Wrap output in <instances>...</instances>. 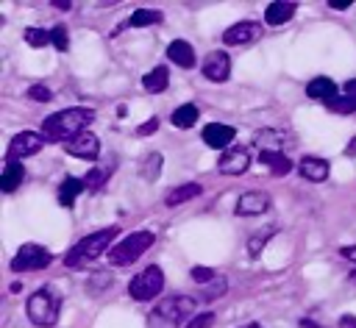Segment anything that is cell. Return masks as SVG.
I'll return each mask as SVG.
<instances>
[{"mask_svg":"<svg viewBox=\"0 0 356 328\" xmlns=\"http://www.w3.org/2000/svg\"><path fill=\"white\" fill-rule=\"evenodd\" d=\"M95 122V111L86 106H72L64 111H56L50 117L42 120V136L44 142H70L78 133H83L89 125Z\"/></svg>","mask_w":356,"mask_h":328,"instance_id":"6da1fadb","label":"cell"},{"mask_svg":"<svg viewBox=\"0 0 356 328\" xmlns=\"http://www.w3.org/2000/svg\"><path fill=\"white\" fill-rule=\"evenodd\" d=\"M117 233H120V228L111 225V228H100V231H95V233L81 236V239L72 245V250L64 256V264H67L70 270H86V267H89L95 259H100L103 253L108 256V250L114 247Z\"/></svg>","mask_w":356,"mask_h":328,"instance_id":"7a4b0ae2","label":"cell"},{"mask_svg":"<svg viewBox=\"0 0 356 328\" xmlns=\"http://www.w3.org/2000/svg\"><path fill=\"white\" fill-rule=\"evenodd\" d=\"M25 314H28V320H31L33 325H39V328H53V325L58 322V314H61V292H58L53 284L39 286V289L28 297Z\"/></svg>","mask_w":356,"mask_h":328,"instance_id":"3957f363","label":"cell"},{"mask_svg":"<svg viewBox=\"0 0 356 328\" xmlns=\"http://www.w3.org/2000/svg\"><path fill=\"white\" fill-rule=\"evenodd\" d=\"M156 242L153 231H134L128 236H122L111 250H108V261L114 267H125V264H134L139 256H145L150 250V245Z\"/></svg>","mask_w":356,"mask_h":328,"instance_id":"277c9868","label":"cell"},{"mask_svg":"<svg viewBox=\"0 0 356 328\" xmlns=\"http://www.w3.org/2000/svg\"><path fill=\"white\" fill-rule=\"evenodd\" d=\"M164 289V270L159 264H150L145 270H139L131 281H128V295L134 300H153L159 292Z\"/></svg>","mask_w":356,"mask_h":328,"instance_id":"5b68a950","label":"cell"},{"mask_svg":"<svg viewBox=\"0 0 356 328\" xmlns=\"http://www.w3.org/2000/svg\"><path fill=\"white\" fill-rule=\"evenodd\" d=\"M50 261H53V253H50L47 247H42V245H36V242H28V245H22V247L17 250V256L11 259V270H14V272H36V270L50 267Z\"/></svg>","mask_w":356,"mask_h":328,"instance_id":"8992f818","label":"cell"},{"mask_svg":"<svg viewBox=\"0 0 356 328\" xmlns=\"http://www.w3.org/2000/svg\"><path fill=\"white\" fill-rule=\"evenodd\" d=\"M44 147V136L42 131H19L14 133V139L6 147V161H22L25 156H33Z\"/></svg>","mask_w":356,"mask_h":328,"instance_id":"52a82bcc","label":"cell"},{"mask_svg":"<svg viewBox=\"0 0 356 328\" xmlns=\"http://www.w3.org/2000/svg\"><path fill=\"white\" fill-rule=\"evenodd\" d=\"M195 297H186V295H178V297H167L156 306V317L167 320L170 325H178L181 320H186L192 311H195Z\"/></svg>","mask_w":356,"mask_h":328,"instance_id":"ba28073f","label":"cell"},{"mask_svg":"<svg viewBox=\"0 0 356 328\" xmlns=\"http://www.w3.org/2000/svg\"><path fill=\"white\" fill-rule=\"evenodd\" d=\"M261 39V22H253V19H239L234 22L231 28L222 31V44H253Z\"/></svg>","mask_w":356,"mask_h":328,"instance_id":"9c48e42d","label":"cell"},{"mask_svg":"<svg viewBox=\"0 0 356 328\" xmlns=\"http://www.w3.org/2000/svg\"><path fill=\"white\" fill-rule=\"evenodd\" d=\"M200 72H203L209 81H214V83L228 81V78H231V56H228L225 50H211V53H206V58H203V64H200Z\"/></svg>","mask_w":356,"mask_h":328,"instance_id":"30bf717a","label":"cell"},{"mask_svg":"<svg viewBox=\"0 0 356 328\" xmlns=\"http://www.w3.org/2000/svg\"><path fill=\"white\" fill-rule=\"evenodd\" d=\"M270 206H273V197H270L267 192L253 189V192L239 195V200H236L234 211H236V217H259V214L270 211Z\"/></svg>","mask_w":356,"mask_h":328,"instance_id":"8fae6325","label":"cell"},{"mask_svg":"<svg viewBox=\"0 0 356 328\" xmlns=\"http://www.w3.org/2000/svg\"><path fill=\"white\" fill-rule=\"evenodd\" d=\"M64 150H67L70 156H75V158H83V161H95V158L100 156V139H97L95 133L83 131V133H78L75 139L64 142Z\"/></svg>","mask_w":356,"mask_h":328,"instance_id":"7c38bea8","label":"cell"},{"mask_svg":"<svg viewBox=\"0 0 356 328\" xmlns=\"http://www.w3.org/2000/svg\"><path fill=\"white\" fill-rule=\"evenodd\" d=\"M250 150L248 147H231V150H225L222 156H220V161H217V170L222 172V175H242L248 167H250Z\"/></svg>","mask_w":356,"mask_h":328,"instance_id":"4fadbf2b","label":"cell"},{"mask_svg":"<svg viewBox=\"0 0 356 328\" xmlns=\"http://www.w3.org/2000/svg\"><path fill=\"white\" fill-rule=\"evenodd\" d=\"M236 136V128L234 125H222V122H209L203 128V142L214 150H225Z\"/></svg>","mask_w":356,"mask_h":328,"instance_id":"5bb4252c","label":"cell"},{"mask_svg":"<svg viewBox=\"0 0 356 328\" xmlns=\"http://www.w3.org/2000/svg\"><path fill=\"white\" fill-rule=\"evenodd\" d=\"M167 58L172 64H178L181 69H192L197 64V56H195V47L186 42V39H172L167 44Z\"/></svg>","mask_w":356,"mask_h":328,"instance_id":"9a60e30c","label":"cell"},{"mask_svg":"<svg viewBox=\"0 0 356 328\" xmlns=\"http://www.w3.org/2000/svg\"><path fill=\"white\" fill-rule=\"evenodd\" d=\"M306 95L312 97V100H323V103H331V100H337L339 95H342V89L331 81V78H325V75H317V78H312L309 83H306Z\"/></svg>","mask_w":356,"mask_h":328,"instance_id":"2e32d148","label":"cell"},{"mask_svg":"<svg viewBox=\"0 0 356 328\" xmlns=\"http://www.w3.org/2000/svg\"><path fill=\"white\" fill-rule=\"evenodd\" d=\"M300 175L309 181V183H323L328 178V161L320 158V156H303L300 164H298Z\"/></svg>","mask_w":356,"mask_h":328,"instance_id":"e0dca14e","label":"cell"},{"mask_svg":"<svg viewBox=\"0 0 356 328\" xmlns=\"http://www.w3.org/2000/svg\"><path fill=\"white\" fill-rule=\"evenodd\" d=\"M161 19H164V14H161L159 8H136V11H134V14H131V17H128L111 36H117V33L125 31V28H147V25H159Z\"/></svg>","mask_w":356,"mask_h":328,"instance_id":"ac0fdd59","label":"cell"},{"mask_svg":"<svg viewBox=\"0 0 356 328\" xmlns=\"http://www.w3.org/2000/svg\"><path fill=\"white\" fill-rule=\"evenodd\" d=\"M295 11H298V6H295V3L275 0V3H270V6L264 8V22H267V25H273V28H278V25L289 22Z\"/></svg>","mask_w":356,"mask_h":328,"instance_id":"d6986e66","label":"cell"},{"mask_svg":"<svg viewBox=\"0 0 356 328\" xmlns=\"http://www.w3.org/2000/svg\"><path fill=\"white\" fill-rule=\"evenodd\" d=\"M200 192H203V186H200V183H195V181H189V183H181V186L170 189V192H167V197H164V203L172 208V206H181V203H186V200L200 197Z\"/></svg>","mask_w":356,"mask_h":328,"instance_id":"ffe728a7","label":"cell"},{"mask_svg":"<svg viewBox=\"0 0 356 328\" xmlns=\"http://www.w3.org/2000/svg\"><path fill=\"white\" fill-rule=\"evenodd\" d=\"M142 86H145V92H150V95H161V92H167V86H170V69H167V67H156V69H150V72L142 78Z\"/></svg>","mask_w":356,"mask_h":328,"instance_id":"44dd1931","label":"cell"},{"mask_svg":"<svg viewBox=\"0 0 356 328\" xmlns=\"http://www.w3.org/2000/svg\"><path fill=\"white\" fill-rule=\"evenodd\" d=\"M22 178H25L22 161H6V170H3V175H0V189H3V192H14V189L22 183Z\"/></svg>","mask_w":356,"mask_h":328,"instance_id":"7402d4cb","label":"cell"},{"mask_svg":"<svg viewBox=\"0 0 356 328\" xmlns=\"http://www.w3.org/2000/svg\"><path fill=\"white\" fill-rule=\"evenodd\" d=\"M83 189H86V186H83V181H81V178H72V175H67V178L61 181V186H58V206L70 208V206L75 203V197H78Z\"/></svg>","mask_w":356,"mask_h":328,"instance_id":"603a6c76","label":"cell"},{"mask_svg":"<svg viewBox=\"0 0 356 328\" xmlns=\"http://www.w3.org/2000/svg\"><path fill=\"white\" fill-rule=\"evenodd\" d=\"M253 142H256V147H259L261 153H273V150H281L284 136H281L275 128H259L256 136H253Z\"/></svg>","mask_w":356,"mask_h":328,"instance_id":"cb8c5ba5","label":"cell"},{"mask_svg":"<svg viewBox=\"0 0 356 328\" xmlns=\"http://www.w3.org/2000/svg\"><path fill=\"white\" fill-rule=\"evenodd\" d=\"M259 161L273 172V175H286L289 170H292V161H289V156H284L281 150H273V153H261L259 156Z\"/></svg>","mask_w":356,"mask_h":328,"instance_id":"d4e9b609","label":"cell"},{"mask_svg":"<svg viewBox=\"0 0 356 328\" xmlns=\"http://www.w3.org/2000/svg\"><path fill=\"white\" fill-rule=\"evenodd\" d=\"M197 117H200L197 106H195V103H184V106H178V108L170 114V122H172L175 128H192V125L197 122Z\"/></svg>","mask_w":356,"mask_h":328,"instance_id":"484cf974","label":"cell"},{"mask_svg":"<svg viewBox=\"0 0 356 328\" xmlns=\"http://www.w3.org/2000/svg\"><path fill=\"white\" fill-rule=\"evenodd\" d=\"M275 231H278V225H270V228H261L259 233H253V236H250V242H248V253L256 259V256L261 253V247L275 236Z\"/></svg>","mask_w":356,"mask_h":328,"instance_id":"4316f807","label":"cell"},{"mask_svg":"<svg viewBox=\"0 0 356 328\" xmlns=\"http://www.w3.org/2000/svg\"><path fill=\"white\" fill-rule=\"evenodd\" d=\"M139 172H142V178L145 181H153V178H159V172H161V153H147L145 156V161H142V167H139Z\"/></svg>","mask_w":356,"mask_h":328,"instance_id":"83f0119b","label":"cell"},{"mask_svg":"<svg viewBox=\"0 0 356 328\" xmlns=\"http://www.w3.org/2000/svg\"><path fill=\"white\" fill-rule=\"evenodd\" d=\"M25 42L31 44V47H47V44H53V36H50V31H44V28H25Z\"/></svg>","mask_w":356,"mask_h":328,"instance_id":"f1b7e54d","label":"cell"},{"mask_svg":"<svg viewBox=\"0 0 356 328\" xmlns=\"http://www.w3.org/2000/svg\"><path fill=\"white\" fill-rule=\"evenodd\" d=\"M325 108H328V111H334V114H353V111H356V100H353V97L339 95L337 100L325 103Z\"/></svg>","mask_w":356,"mask_h":328,"instance_id":"f546056e","label":"cell"},{"mask_svg":"<svg viewBox=\"0 0 356 328\" xmlns=\"http://www.w3.org/2000/svg\"><path fill=\"white\" fill-rule=\"evenodd\" d=\"M83 186H86L89 192L103 189V186H106V170H89V172L83 175Z\"/></svg>","mask_w":356,"mask_h":328,"instance_id":"4dcf8cb0","label":"cell"},{"mask_svg":"<svg viewBox=\"0 0 356 328\" xmlns=\"http://www.w3.org/2000/svg\"><path fill=\"white\" fill-rule=\"evenodd\" d=\"M50 36H53V47L61 50V53H67V47H70V33H67V28H64V25H56V28L50 31Z\"/></svg>","mask_w":356,"mask_h":328,"instance_id":"1f68e13d","label":"cell"},{"mask_svg":"<svg viewBox=\"0 0 356 328\" xmlns=\"http://www.w3.org/2000/svg\"><path fill=\"white\" fill-rule=\"evenodd\" d=\"M189 275H192V281H195V284H211V281H217V272H214L211 267H200V264H197V267H192V270H189Z\"/></svg>","mask_w":356,"mask_h":328,"instance_id":"d6a6232c","label":"cell"},{"mask_svg":"<svg viewBox=\"0 0 356 328\" xmlns=\"http://www.w3.org/2000/svg\"><path fill=\"white\" fill-rule=\"evenodd\" d=\"M28 97L36 100V103H47V100H53V92H50V86H44V83H33V86L28 89Z\"/></svg>","mask_w":356,"mask_h":328,"instance_id":"836d02e7","label":"cell"},{"mask_svg":"<svg viewBox=\"0 0 356 328\" xmlns=\"http://www.w3.org/2000/svg\"><path fill=\"white\" fill-rule=\"evenodd\" d=\"M225 289H228V281H225V278H217V281H211V284L206 286V292H203V300H214V297L225 295Z\"/></svg>","mask_w":356,"mask_h":328,"instance_id":"e575fe53","label":"cell"},{"mask_svg":"<svg viewBox=\"0 0 356 328\" xmlns=\"http://www.w3.org/2000/svg\"><path fill=\"white\" fill-rule=\"evenodd\" d=\"M111 281V275L108 272H97V275H92L89 281H86V292H92V295H97V292H103V286Z\"/></svg>","mask_w":356,"mask_h":328,"instance_id":"d590c367","label":"cell"},{"mask_svg":"<svg viewBox=\"0 0 356 328\" xmlns=\"http://www.w3.org/2000/svg\"><path fill=\"white\" fill-rule=\"evenodd\" d=\"M211 325H214V314H211V311H200V314H195V317L189 320L186 328H211Z\"/></svg>","mask_w":356,"mask_h":328,"instance_id":"8d00e7d4","label":"cell"},{"mask_svg":"<svg viewBox=\"0 0 356 328\" xmlns=\"http://www.w3.org/2000/svg\"><path fill=\"white\" fill-rule=\"evenodd\" d=\"M156 131H159V117H150V120H145V122L136 128L139 136H150V133H156Z\"/></svg>","mask_w":356,"mask_h":328,"instance_id":"74e56055","label":"cell"},{"mask_svg":"<svg viewBox=\"0 0 356 328\" xmlns=\"http://www.w3.org/2000/svg\"><path fill=\"white\" fill-rule=\"evenodd\" d=\"M342 95H345V97H353V100H356V78H350V81H348V83L342 86Z\"/></svg>","mask_w":356,"mask_h":328,"instance_id":"f35d334b","label":"cell"},{"mask_svg":"<svg viewBox=\"0 0 356 328\" xmlns=\"http://www.w3.org/2000/svg\"><path fill=\"white\" fill-rule=\"evenodd\" d=\"M339 253H342V259H348V261H353V264H356V247H350V245H345V247H342Z\"/></svg>","mask_w":356,"mask_h":328,"instance_id":"ab89813d","label":"cell"},{"mask_svg":"<svg viewBox=\"0 0 356 328\" xmlns=\"http://www.w3.org/2000/svg\"><path fill=\"white\" fill-rule=\"evenodd\" d=\"M339 328H356V317H353V314L339 317Z\"/></svg>","mask_w":356,"mask_h":328,"instance_id":"60d3db41","label":"cell"},{"mask_svg":"<svg viewBox=\"0 0 356 328\" xmlns=\"http://www.w3.org/2000/svg\"><path fill=\"white\" fill-rule=\"evenodd\" d=\"M345 156H350V158H356V136L348 142V147H345Z\"/></svg>","mask_w":356,"mask_h":328,"instance_id":"b9f144b4","label":"cell"},{"mask_svg":"<svg viewBox=\"0 0 356 328\" xmlns=\"http://www.w3.org/2000/svg\"><path fill=\"white\" fill-rule=\"evenodd\" d=\"M328 8H337V11H348V8H350V3H334V0H328Z\"/></svg>","mask_w":356,"mask_h":328,"instance_id":"7bdbcfd3","label":"cell"},{"mask_svg":"<svg viewBox=\"0 0 356 328\" xmlns=\"http://www.w3.org/2000/svg\"><path fill=\"white\" fill-rule=\"evenodd\" d=\"M53 6H56V8H61V11H70V8H72V3H70V0H56Z\"/></svg>","mask_w":356,"mask_h":328,"instance_id":"ee69618b","label":"cell"},{"mask_svg":"<svg viewBox=\"0 0 356 328\" xmlns=\"http://www.w3.org/2000/svg\"><path fill=\"white\" fill-rule=\"evenodd\" d=\"M300 328H320V325H317L314 320H309V317H306V320H300Z\"/></svg>","mask_w":356,"mask_h":328,"instance_id":"f6af8a7d","label":"cell"},{"mask_svg":"<svg viewBox=\"0 0 356 328\" xmlns=\"http://www.w3.org/2000/svg\"><path fill=\"white\" fill-rule=\"evenodd\" d=\"M242 328H261L259 322H248V325H242Z\"/></svg>","mask_w":356,"mask_h":328,"instance_id":"bcb514c9","label":"cell"},{"mask_svg":"<svg viewBox=\"0 0 356 328\" xmlns=\"http://www.w3.org/2000/svg\"><path fill=\"white\" fill-rule=\"evenodd\" d=\"M348 278H350V281H353V284H356V270H353V272H350V275H348Z\"/></svg>","mask_w":356,"mask_h":328,"instance_id":"7dc6e473","label":"cell"}]
</instances>
